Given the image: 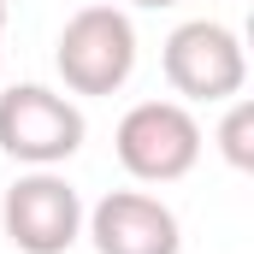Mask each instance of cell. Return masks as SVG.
<instances>
[{"mask_svg": "<svg viewBox=\"0 0 254 254\" xmlns=\"http://www.w3.org/2000/svg\"><path fill=\"white\" fill-rule=\"evenodd\" d=\"M83 107L42 83H18L0 95V148L24 166H60L83 148Z\"/></svg>", "mask_w": 254, "mask_h": 254, "instance_id": "obj_4", "label": "cell"}, {"mask_svg": "<svg viewBox=\"0 0 254 254\" xmlns=\"http://www.w3.org/2000/svg\"><path fill=\"white\" fill-rule=\"evenodd\" d=\"M0 219L18 254H65L83 237V201L54 166H36L30 178H18L0 201Z\"/></svg>", "mask_w": 254, "mask_h": 254, "instance_id": "obj_5", "label": "cell"}, {"mask_svg": "<svg viewBox=\"0 0 254 254\" xmlns=\"http://www.w3.org/2000/svg\"><path fill=\"white\" fill-rule=\"evenodd\" d=\"M130 6H148V12H160V6H178V0H130Z\"/></svg>", "mask_w": 254, "mask_h": 254, "instance_id": "obj_8", "label": "cell"}, {"mask_svg": "<svg viewBox=\"0 0 254 254\" xmlns=\"http://www.w3.org/2000/svg\"><path fill=\"white\" fill-rule=\"evenodd\" d=\"M83 225H89L95 254H178L184 249L178 213H172L160 195H142V190L101 195V201L83 213Z\"/></svg>", "mask_w": 254, "mask_h": 254, "instance_id": "obj_6", "label": "cell"}, {"mask_svg": "<svg viewBox=\"0 0 254 254\" xmlns=\"http://www.w3.org/2000/svg\"><path fill=\"white\" fill-rule=\"evenodd\" d=\"M219 148H225V160H231L237 172H254V107L243 95L231 101V113H225V125H219Z\"/></svg>", "mask_w": 254, "mask_h": 254, "instance_id": "obj_7", "label": "cell"}, {"mask_svg": "<svg viewBox=\"0 0 254 254\" xmlns=\"http://www.w3.org/2000/svg\"><path fill=\"white\" fill-rule=\"evenodd\" d=\"M54 65L71 95H119L136 71V24L119 6H83L65 18Z\"/></svg>", "mask_w": 254, "mask_h": 254, "instance_id": "obj_1", "label": "cell"}, {"mask_svg": "<svg viewBox=\"0 0 254 254\" xmlns=\"http://www.w3.org/2000/svg\"><path fill=\"white\" fill-rule=\"evenodd\" d=\"M113 148L136 184H178L201 160V125L184 101H136L119 119Z\"/></svg>", "mask_w": 254, "mask_h": 254, "instance_id": "obj_2", "label": "cell"}, {"mask_svg": "<svg viewBox=\"0 0 254 254\" xmlns=\"http://www.w3.org/2000/svg\"><path fill=\"white\" fill-rule=\"evenodd\" d=\"M0 36H6V0H0Z\"/></svg>", "mask_w": 254, "mask_h": 254, "instance_id": "obj_9", "label": "cell"}, {"mask_svg": "<svg viewBox=\"0 0 254 254\" xmlns=\"http://www.w3.org/2000/svg\"><path fill=\"white\" fill-rule=\"evenodd\" d=\"M166 83L184 101H237L249 83V54L237 42V30L213 24V18H190L166 36Z\"/></svg>", "mask_w": 254, "mask_h": 254, "instance_id": "obj_3", "label": "cell"}]
</instances>
